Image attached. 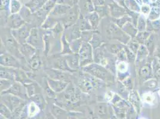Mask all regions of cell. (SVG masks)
<instances>
[{
    "instance_id": "cell-1",
    "label": "cell",
    "mask_w": 160,
    "mask_h": 119,
    "mask_svg": "<svg viewBox=\"0 0 160 119\" xmlns=\"http://www.w3.org/2000/svg\"><path fill=\"white\" fill-rule=\"evenodd\" d=\"M1 44L5 47L7 52L12 54L20 60L22 64L27 62L20 53V44L12 35L11 29L8 27H2L1 28Z\"/></svg>"
},
{
    "instance_id": "cell-2",
    "label": "cell",
    "mask_w": 160,
    "mask_h": 119,
    "mask_svg": "<svg viewBox=\"0 0 160 119\" xmlns=\"http://www.w3.org/2000/svg\"><path fill=\"white\" fill-rule=\"evenodd\" d=\"M82 71L90 74L95 78L103 81L106 83H112L114 81V76L112 72L106 67L95 63L82 68Z\"/></svg>"
},
{
    "instance_id": "cell-3",
    "label": "cell",
    "mask_w": 160,
    "mask_h": 119,
    "mask_svg": "<svg viewBox=\"0 0 160 119\" xmlns=\"http://www.w3.org/2000/svg\"><path fill=\"white\" fill-rule=\"evenodd\" d=\"M101 32H100L103 38L105 37L109 40H122L124 36L122 30L113 21L107 20L106 18H103L101 20Z\"/></svg>"
},
{
    "instance_id": "cell-4",
    "label": "cell",
    "mask_w": 160,
    "mask_h": 119,
    "mask_svg": "<svg viewBox=\"0 0 160 119\" xmlns=\"http://www.w3.org/2000/svg\"><path fill=\"white\" fill-rule=\"evenodd\" d=\"M44 34L45 30L39 28L38 27H33L31 30L27 42L37 50H44Z\"/></svg>"
},
{
    "instance_id": "cell-5",
    "label": "cell",
    "mask_w": 160,
    "mask_h": 119,
    "mask_svg": "<svg viewBox=\"0 0 160 119\" xmlns=\"http://www.w3.org/2000/svg\"><path fill=\"white\" fill-rule=\"evenodd\" d=\"M80 67H84L94 63L93 49L88 42H83L79 53Z\"/></svg>"
},
{
    "instance_id": "cell-6",
    "label": "cell",
    "mask_w": 160,
    "mask_h": 119,
    "mask_svg": "<svg viewBox=\"0 0 160 119\" xmlns=\"http://www.w3.org/2000/svg\"><path fill=\"white\" fill-rule=\"evenodd\" d=\"M29 23H25L23 26L17 29L11 30V32L15 40L19 44H23L27 42L31 29L33 27H30Z\"/></svg>"
},
{
    "instance_id": "cell-7",
    "label": "cell",
    "mask_w": 160,
    "mask_h": 119,
    "mask_svg": "<svg viewBox=\"0 0 160 119\" xmlns=\"http://www.w3.org/2000/svg\"><path fill=\"white\" fill-rule=\"evenodd\" d=\"M79 17L78 7L75 6L73 7H71L70 10L63 17L60 18V22L65 29H66L77 23Z\"/></svg>"
},
{
    "instance_id": "cell-8",
    "label": "cell",
    "mask_w": 160,
    "mask_h": 119,
    "mask_svg": "<svg viewBox=\"0 0 160 119\" xmlns=\"http://www.w3.org/2000/svg\"><path fill=\"white\" fill-rule=\"evenodd\" d=\"M45 73L47 77L53 79L71 82L72 79V76L71 74L72 73L53 68H50L45 70Z\"/></svg>"
},
{
    "instance_id": "cell-9",
    "label": "cell",
    "mask_w": 160,
    "mask_h": 119,
    "mask_svg": "<svg viewBox=\"0 0 160 119\" xmlns=\"http://www.w3.org/2000/svg\"><path fill=\"white\" fill-rule=\"evenodd\" d=\"M0 64L1 66L22 69V62L20 60L8 52L1 54Z\"/></svg>"
},
{
    "instance_id": "cell-10",
    "label": "cell",
    "mask_w": 160,
    "mask_h": 119,
    "mask_svg": "<svg viewBox=\"0 0 160 119\" xmlns=\"http://www.w3.org/2000/svg\"><path fill=\"white\" fill-rule=\"evenodd\" d=\"M1 94L10 93L14 96H16L20 98L27 99L28 95L27 93V89L25 85L19 82L15 81L13 84L6 92L1 93Z\"/></svg>"
},
{
    "instance_id": "cell-11",
    "label": "cell",
    "mask_w": 160,
    "mask_h": 119,
    "mask_svg": "<svg viewBox=\"0 0 160 119\" xmlns=\"http://www.w3.org/2000/svg\"><path fill=\"white\" fill-rule=\"evenodd\" d=\"M26 23L19 13L12 14L7 20V26L11 30L17 29L23 26Z\"/></svg>"
},
{
    "instance_id": "cell-12",
    "label": "cell",
    "mask_w": 160,
    "mask_h": 119,
    "mask_svg": "<svg viewBox=\"0 0 160 119\" xmlns=\"http://www.w3.org/2000/svg\"><path fill=\"white\" fill-rule=\"evenodd\" d=\"M81 32L79 27L78 26L77 23H75L72 26L65 29L63 34L67 40L69 42H71L72 40L80 38Z\"/></svg>"
},
{
    "instance_id": "cell-13",
    "label": "cell",
    "mask_w": 160,
    "mask_h": 119,
    "mask_svg": "<svg viewBox=\"0 0 160 119\" xmlns=\"http://www.w3.org/2000/svg\"><path fill=\"white\" fill-rule=\"evenodd\" d=\"M52 66L53 69L61 70L63 71L68 72L72 73L76 72L69 67L65 57L62 55H61L58 57L54 58V59L53 60V61H52Z\"/></svg>"
},
{
    "instance_id": "cell-14",
    "label": "cell",
    "mask_w": 160,
    "mask_h": 119,
    "mask_svg": "<svg viewBox=\"0 0 160 119\" xmlns=\"http://www.w3.org/2000/svg\"><path fill=\"white\" fill-rule=\"evenodd\" d=\"M48 86L55 93H61L63 92L70 82H67L61 80L53 79L48 77L46 78Z\"/></svg>"
},
{
    "instance_id": "cell-15",
    "label": "cell",
    "mask_w": 160,
    "mask_h": 119,
    "mask_svg": "<svg viewBox=\"0 0 160 119\" xmlns=\"http://www.w3.org/2000/svg\"><path fill=\"white\" fill-rule=\"evenodd\" d=\"M71 7L67 4L57 3L50 12V15L56 18H62L70 10Z\"/></svg>"
},
{
    "instance_id": "cell-16",
    "label": "cell",
    "mask_w": 160,
    "mask_h": 119,
    "mask_svg": "<svg viewBox=\"0 0 160 119\" xmlns=\"http://www.w3.org/2000/svg\"><path fill=\"white\" fill-rule=\"evenodd\" d=\"M20 52L23 59L28 61L37 54V50L26 42L23 44H20Z\"/></svg>"
},
{
    "instance_id": "cell-17",
    "label": "cell",
    "mask_w": 160,
    "mask_h": 119,
    "mask_svg": "<svg viewBox=\"0 0 160 119\" xmlns=\"http://www.w3.org/2000/svg\"><path fill=\"white\" fill-rule=\"evenodd\" d=\"M63 56L67 60L68 66L72 70H73L75 72H77L80 68H81L78 54L71 53Z\"/></svg>"
},
{
    "instance_id": "cell-18",
    "label": "cell",
    "mask_w": 160,
    "mask_h": 119,
    "mask_svg": "<svg viewBox=\"0 0 160 119\" xmlns=\"http://www.w3.org/2000/svg\"><path fill=\"white\" fill-rule=\"evenodd\" d=\"M0 69H1V71H0L1 79H6L16 81L17 70L18 69L1 66Z\"/></svg>"
},
{
    "instance_id": "cell-19",
    "label": "cell",
    "mask_w": 160,
    "mask_h": 119,
    "mask_svg": "<svg viewBox=\"0 0 160 119\" xmlns=\"http://www.w3.org/2000/svg\"><path fill=\"white\" fill-rule=\"evenodd\" d=\"M27 65L30 72L38 71L41 68L42 65V60L37 53L28 61H27Z\"/></svg>"
},
{
    "instance_id": "cell-20",
    "label": "cell",
    "mask_w": 160,
    "mask_h": 119,
    "mask_svg": "<svg viewBox=\"0 0 160 119\" xmlns=\"http://www.w3.org/2000/svg\"><path fill=\"white\" fill-rule=\"evenodd\" d=\"M109 8L111 16L115 19L121 17L126 14V10L122 7H120L116 2L109 4Z\"/></svg>"
},
{
    "instance_id": "cell-21",
    "label": "cell",
    "mask_w": 160,
    "mask_h": 119,
    "mask_svg": "<svg viewBox=\"0 0 160 119\" xmlns=\"http://www.w3.org/2000/svg\"><path fill=\"white\" fill-rule=\"evenodd\" d=\"M59 21H60L56 17L49 14L40 26L45 31H50L52 30Z\"/></svg>"
},
{
    "instance_id": "cell-22",
    "label": "cell",
    "mask_w": 160,
    "mask_h": 119,
    "mask_svg": "<svg viewBox=\"0 0 160 119\" xmlns=\"http://www.w3.org/2000/svg\"><path fill=\"white\" fill-rule=\"evenodd\" d=\"M103 39V38L100 32L96 30V31H94L93 35L91 40H90V41L88 42V43L91 45V46H92L93 49L94 50L102 45L105 43Z\"/></svg>"
},
{
    "instance_id": "cell-23",
    "label": "cell",
    "mask_w": 160,
    "mask_h": 119,
    "mask_svg": "<svg viewBox=\"0 0 160 119\" xmlns=\"http://www.w3.org/2000/svg\"><path fill=\"white\" fill-rule=\"evenodd\" d=\"M86 18L88 20L89 23H90L91 26L92 27V29L93 31H96L99 26L101 20L99 14L96 12H93L92 13L87 14L86 16Z\"/></svg>"
},
{
    "instance_id": "cell-24",
    "label": "cell",
    "mask_w": 160,
    "mask_h": 119,
    "mask_svg": "<svg viewBox=\"0 0 160 119\" xmlns=\"http://www.w3.org/2000/svg\"><path fill=\"white\" fill-rule=\"evenodd\" d=\"M27 89V93L29 97H32L33 95L41 93V88L37 83L33 81L31 83L24 85Z\"/></svg>"
},
{
    "instance_id": "cell-25",
    "label": "cell",
    "mask_w": 160,
    "mask_h": 119,
    "mask_svg": "<svg viewBox=\"0 0 160 119\" xmlns=\"http://www.w3.org/2000/svg\"><path fill=\"white\" fill-rule=\"evenodd\" d=\"M19 98H20L10 93L1 94V99L2 101H6L7 104L11 105L12 107L16 106L19 104V102H20Z\"/></svg>"
},
{
    "instance_id": "cell-26",
    "label": "cell",
    "mask_w": 160,
    "mask_h": 119,
    "mask_svg": "<svg viewBox=\"0 0 160 119\" xmlns=\"http://www.w3.org/2000/svg\"><path fill=\"white\" fill-rule=\"evenodd\" d=\"M44 4L45 2L44 0H31L26 4L25 6L32 12V13H36L41 8Z\"/></svg>"
},
{
    "instance_id": "cell-27",
    "label": "cell",
    "mask_w": 160,
    "mask_h": 119,
    "mask_svg": "<svg viewBox=\"0 0 160 119\" xmlns=\"http://www.w3.org/2000/svg\"><path fill=\"white\" fill-rule=\"evenodd\" d=\"M104 45L107 51L112 54L117 55L123 50L122 45L116 43H104Z\"/></svg>"
},
{
    "instance_id": "cell-28",
    "label": "cell",
    "mask_w": 160,
    "mask_h": 119,
    "mask_svg": "<svg viewBox=\"0 0 160 119\" xmlns=\"http://www.w3.org/2000/svg\"><path fill=\"white\" fill-rule=\"evenodd\" d=\"M77 24L78 26L79 27L80 31L81 32L93 30L90 23H89L88 20L86 18V17H80L77 22Z\"/></svg>"
},
{
    "instance_id": "cell-29",
    "label": "cell",
    "mask_w": 160,
    "mask_h": 119,
    "mask_svg": "<svg viewBox=\"0 0 160 119\" xmlns=\"http://www.w3.org/2000/svg\"><path fill=\"white\" fill-rule=\"evenodd\" d=\"M61 45H62V51L60 53L61 55H66L68 54L73 53L71 49L70 44L67 40L64 34H63V35L62 36V38H61Z\"/></svg>"
},
{
    "instance_id": "cell-30",
    "label": "cell",
    "mask_w": 160,
    "mask_h": 119,
    "mask_svg": "<svg viewBox=\"0 0 160 119\" xmlns=\"http://www.w3.org/2000/svg\"><path fill=\"white\" fill-rule=\"evenodd\" d=\"M9 8H10V13L12 14L19 13L22 7L19 1L11 0Z\"/></svg>"
},
{
    "instance_id": "cell-31",
    "label": "cell",
    "mask_w": 160,
    "mask_h": 119,
    "mask_svg": "<svg viewBox=\"0 0 160 119\" xmlns=\"http://www.w3.org/2000/svg\"><path fill=\"white\" fill-rule=\"evenodd\" d=\"M82 43H83V41H82V40H81V38L79 39L74 40L72 42H69L71 49L72 53H77V54L79 53L80 49L82 45Z\"/></svg>"
},
{
    "instance_id": "cell-32",
    "label": "cell",
    "mask_w": 160,
    "mask_h": 119,
    "mask_svg": "<svg viewBox=\"0 0 160 119\" xmlns=\"http://www.w3.org/2000/svg\"><path fill=\"white\" fill-rule=\"evenodd\" d=\"M15 81L11 80L6 79H1L0 80V90L1 93L6 92L13 84Z\"/></svg>"
},
{
    "instance_id": "cell-33",
    "label": "cell",
    "mask_w": 160,
    "mask_h": 119,
    "mask_svg": "<svg viewBox=\"0 0 160 119\" xmlns=\"http://www.w3.org/2000/svg\"><path fill=\"white\" fill-rule=\"evenodd\" d=\"M95 12L99 14L100 16V19L105 18V16H107L108 14L110 13L109 8H107V7L103 6H99V7H95Z\"/></svg>"
},
{
    "instance_id": "cell-34",
    "label": "cell",
    "mask_w": 160,
    "mask_h": 119,
    "mask_svg": "<svg viewBox=\"0 0 160 119\" xmlns=\"http://www.w3.org/2000/svg\"><path fill=\"white\" fill-rule=\"evenodd\" d=\"M94 31L93 30H90V31H83L81 32V38L83 42H88L90 40H91L93 35Z\"/></svg>"
},
{
    "instance_id": "cell-35",
    "label": "cell",
    "mask_w": 160,
    "mask_h": 119,
    "mask_svg": "<svg viewBox=\"0 0 160 119\" xmlns=\"http://www.w3.org/2000/svg\"><path fill=\"white\" fill-rule=\"evenodd\" d=\"M10 0H1V9L7 10V8L10 7Z\"/></svg>"
},
{
    "instance_id": "cell-36",
    "label": "cell",
    "mask_w": 160,
    "mask_h": 119,
    "mask_svg": "<svg viewBox=\"0 0 160 119\" xmlns=\"http://www.w3.org/2000/svg\"><path fill=\"white\" fill-rule=\"evenodd\" d=\"M92 2L95 7L103 6L105 4V0H92Z\"/></svg>"
},
{
    "instance_id": "cell-37",
    "label": "cell",
    "mask_w": 160,
    "mask_h": 119,
    "mask_svg": "<svg viewBox=\"0 0 160 119\" xmlns=\"http://www.w3.org/2000/svg\"><path fill=\"white\" fill-rule=\"evenodd\" d=\"M116 2H118V3H119V4H121V2H122V1H123V0H114Z\"/></svg>"
},
{
    "instance_id": "cell-38",
    "label": "cell",
    "mask_w": 160,
    "mask_h": 119,
    "mask_svg": "<svg viewBox=\"0 0 160 119\" xmlns=\"http://www.w3.org/2000/svg\"><path fill=\"white\" fill-rule=\"evenodd\" d=\"M48 1V0H44V2H46V1Z\"/></svg>"
}]
</instances>
